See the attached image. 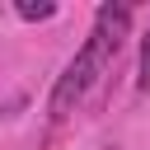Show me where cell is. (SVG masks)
I'll return each instance as SVG.
<instances>
[{
	"mask_svg": "<svg viewBox=\"0 0 150 150\" xmlns=\"http://www.w3.org/2000/svg\"><path fill=\"white\" fill-rule=\"evenodd\" d=\"M127 28H131V9L127 5H98V14H94V28H89V38H84V47L70 56V66L56 75V84H52V98H47V112L61 122V117H70L75 112V103L98 84V75L112 66V56L122 52V38H127Z\"/></svg>",
	"mask_w": 150,
	"mask_h": 150,
	"instance_id": "obj_1",
	"label": "cell"
},
{
	"mask_svg": "<svg viewBox=\"0 0 150 150\" xmlns=\"http://www.w3.org/2000/svg\"><path fill=\"white\" fill-rule=\"evenodd\" d=\"M14 14H19V19H28V23H42V19H52V14H56V5H52V0H42V5L19 0V5H14Z\"/></svg>",
	"mask_w": 150,
	"mask_h": 150,
	"instance_id": "obj_2",
	"label": "cell"
},
{
	"mask_svg": "<svg viewBox=\"0 0 150 150\" xmlns=\"http://www.w3.org/2000/svg\"><path fill=\"white\" fill-rule=\"evenodd\" d=\"M136 89H150V28L141 38V61H136Z\"/></svg>",
	"mask_w": 150,
	"mask_h": 150,
	"instance_id": "obj_3",
	"label": "cell"
}]
</instances>
